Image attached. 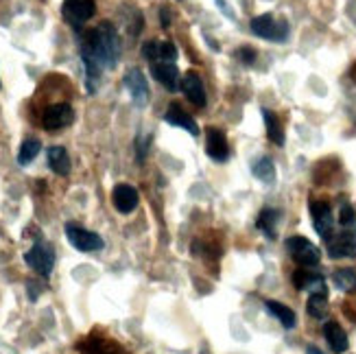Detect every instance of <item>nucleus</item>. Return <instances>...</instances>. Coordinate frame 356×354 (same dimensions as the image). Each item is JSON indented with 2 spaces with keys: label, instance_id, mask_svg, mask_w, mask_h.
<instances>
[{
  "label": "nucleus",
  "instance_id": "f257e3e1",
  "mask_svg": "<svg viewBox=\"0 0 356 354\" xmlns=\"http://www.w3.org/2000/svg\"><path fill=\"white\" fill-rule=\"evenodd\" d=\"M79 55L86 68V88L95 95L101 86L103 70H112L120 59V38L112 22H101L99 26L86 31L79 38Z\"/></svg>",
  "mask_w": 356,
  "mask_h": 354
},
{
  "label": "nucleus",
  "instance_id": "f03ea898",
  "mask_svg": "<svg viewBox=\"0 0 356 354\" xmlns=\"http://www.w3.org/2000/svg\"><path fill=\"white\" fill-rule=\"evenodd\" d=\"M252 31L262 38V40H269V42H277V44H284L289 40V22L284 18H275L273 13H262L256 15L250 22Z\"/></svg>",
  "mask_w": 356,
  "mask_h": 354
},
{
  "label": "nucleus",
  "instance_id": "7ed1b4c3",
  "mask_svg": "<svg viewBox=\"0 0 356 354\" xmlns=\"http://www.w3.org/2000/svg\"><path fill=\"white\" fill-rule=\"evenodd\" d=\"M24 263L33 269L35 273H40L42 278H49L53 273V267H55V250L51 243L46 241H35L33 248H31L26 254H24Z\"/></svg>",
  "mask_w": 356,
  "mask_h": 354
},
{
  "label": "nucleus",
  "instance_id": "20e7f679",
  "mask_svg": "<svg viewBox=\"0 0 356 354\" xmlns=\"http://www.w3.org/2000/svg\"><path fill=\"white\" fill-rule=\"evenodd\" d=\"M95 11H97L95 0H64V5H61V15H64V20L76 33H81V29L95 15Z\"/></svg>",
  "mask_w": 356,
  "mask_h": 354
},
{
  "label": "nucleus",
  "instance_id": "39448f33",
  "mask_svg": "<svg viewBox=\"0 0 356 354\" xmlns=\"http://www.w3.org/2000/svg\"><path fill=\"white\" fill-rule=\"evenodd\" d=\"M286 252L291 254V258L296 260V263L300 267H317L319 260H321V252L319 248H315V245L304 239V236H291L286 239Z\"/></svg>",
  "mask_w": 356,
  "mask_h": 354
},
{
  "label": "nucleus",
  "instance_id": "423d86ee",
  "mask_svg": "<svg viewBox=\"0 0 356 354\" xmlns=\"http://www.w3.org/2000/svg\"><path fill=\"white\" fill-rule=\"evenodd\" d=\"M66 239L70 241V245L74 250H79V252H99L103 250V239L97 234V232H92V230H86L83 225H76V223H68L66 225Z\"/></svg>",
  "mask_w": 356,
  "mask_h": 354
},
{
  "label": "nucleus",
  "instance_id": "0eeeda50",
  "mask_svg": "<svg viewBox=\"0 0 356 354\" xmlns=\"http://www.w3.org/2000/svg\"><path fill=\"white\" fill-rule=\"evenodd\" d=\"M330 258H354L356 256V230L343 227L341 232H334L328 241Z\"/></svg>",
  "mask_w": 356,
  "mask_h": 354
},
{
  "label": "nucleus",
  "instance_id": "6e6552de",
  "mask_svg": "<svg viewBox=\"0 0 356 354\" xmlns=\"http://www.w3.org/2000/svg\"><path fill=\"white\" fill-rule=\"evenodd\" d=\"M122 83H125L131 101L138 107H145L149 103V83H147V77L140 70H138V68H129L125 72V77H122Z\"/></svg>",
  "mask_w": 356,
  "mask_h": 354
},
{
  "label": "nucleus",
  "instance_id": "1a4fd4ad",
  "mask_svg": "<svg viewBox=\"0 0 356 354\" xmlns=\"http://www.w3.org/2000/svg\"><path fill=\"white\" fill-rule=\"evenodd\" d=\"M74 120V110L68 103H55L49 110L44 112V129L49 131H57V129H66L68 125H72Z\"/></svg>",
  "mask_w": 356,
  "mask_h": 354
},
{
  "label": "nucleus",
  "instance_id": "9d476101",
  "mask_svg": "<svg viewBox=\"0 0 356 354\" xmlns=\"http://www.w3.org/2000/svg\"><path fill=\"white\" fill-rule=\"evenodd\" d=\"M293 284L300 291H308V293H319V296H328V287L326 280L321 278L319 273H315L311 267H300L293 273Z\"/></svg>",
  "mask_w": 356,
  "mask_h": 354
},
{
  "label": "nucleus",
  "instance_id": "9b49d317",
  "mask_svg": "<svg viewBox=\"0 0 356 354\" xmlns=\"http://www.w3.org/2000/svg\"><path fill=\"white\" fill-rule=\"evenodd\" d=\"M151 66V74L160 86H164L168 92H177L181 86V77H179V68L173 64V61H156Z\"/></svg>",
  "mask_w": 356,
  "mask_h": 354
},
{
  "label": "nucleus",
  "instance_id": "f8f14e48",
  "mask_svg": "<svg viewBox=\"0 0 356 354\" xmlns=\"http://www.w3.org/2000/svg\"><path fill=\"white\" fill-rule=\"evenodd\" d=\"M311 217H313V225L317 230V234L328 241L334 234V217L332 210L326 202H313L311 204Z\"/></svg>",
  "mask_w": 356,
  "mask_h": 354
},
{
  "label": "nucleus",
  "instance_id": "ddd939ff",
  "mask_svg": "<svg viewBox=\"0 0 356 354\" xmlns=\"http://www.w3.org/2000/svg\"><path fill=\"white\" fill-rule=\"evenodd\" d=\"M179 90L186 95V99H188L193 105L197 107H206V88H204V81L199 79V74L195 70H188L184 77H181V86Z\"/></svg>",
  "mask_w": 356,
  "mask_h": 354
},
{
  "label": "nucleus",
  "instance_id": "4468645a",
  "mask_svg": "<svg viewBox=\"0 0 356 354\" xmlns=\"http://www.w3.org/2000/svg\"><path fill=\"white\" fill-rule=\"evenodd\" d=\"M206 153L214 162H225L229 158V145L221 129L216 127L206 129Z\"/></svg>",
  "mask_w": 356,
  "mask_h": 354
},
{
  "label": "nucleus",
  "instance_id": "2eb2a0df",
  "mask_svg": "<svg viewBox=\"0 0 356 354\" xmlns=\"http://www.w3.org/2000/svg\"><path fill=\"white\" fill-rule=\"evenodd\" d=\"M164 122H168V125H173V127H179V129H186L191 136H199L201 134L197 120L191 114H186V110L179 103L168 105V110L164 112Z\"/></svg>",
  "mask_w": 356,
  "mask_h": 354
},
{
  "label": "nucleus",
  "instance_id": "dca6fc26",
  "mask_svg": "<svg viewBox=\"0 0 356 354\" xmlns=\"http://www.w3.org/2000/svg\"><path fill=\"white\" fill-rule=\"evenodd\" d=\"M112 202L120 214H129L136 210L138 202H140V195H138V191L134 186H129V184H118L112 193Z\"/></svg>",
  "mask_w": 356,
  "mask_h": 354
},
{
  "label": "nucleus",
  "instance_id": "f3484780",
  "mask_svg": "<svg viewBox=\"0 0 356 354\" xmlns=\"http://www.w3.org/2000/svg\"><path fill=\"white\" fill-rule=\"evenodd\" d=\"M323 337H326V341H328L332 352L341 354L348 350V335L341 326L337 324V321H328V324L323 326Z\"/></svg>",
  "mask_w": 356,
  "mask_h": 354
},
{
  "label": "nucleus",
  "instance_id": "a211bd4d",
  "mask_svg": "<svg viewBox=\"0 0 356 354\" xmlns=\"http://www.w3.org/2000/svg\"><path fill=\"white\" fill-rule=\"evenodd\" d=\"M49 166H51V171L55 175L66 177L70 173V168H72L68 151L64 147H51L49 149Z\"/></svg>",
  "mask_w": 356,
  "mask_h": 354
},
{
  "label": "nucleus",
  "instance_id": "6ab92c4d",
  "mask_svg": "<svg viewBox=\"0 0 356 354\" xmlns=\"http://www.w3.org/2000/svg\"><path fill=\"white\" fill-rule=\"evenodd\" d=\"M265 309L280 321V324L284 326V328H296V324H298V319H296V313H293L289 306H284V304H280V302H275V300H267L265 302Z\"/></svg>",
  "mask_w": 356,
  "mask_h": 354
},
{
  "label": "nucleus",
  "instance_id": "aec40b11",
  "mask_svg": "<svg viewBox=\"0 0 356 354\" xmlns=\"http://www.w3.org/2000/svg\"><path fill=\"white\" fill-rule=\"evenodd\" d=\"M262 118H265V127H267V136L269 140L277 147L284 145V129L280 125V118H277L271 110H262Z\"/></svg>",
  "mask_w": 356,
  "mask_h": 354
},
{
  "label": "nucleus",
  "instance_id": "412c9836",
  "mask_svg": "<svg viewBox=\"0 0 356 354\" xmlns=\"http://www.w3.org/2000/svg\"><path fill=\"white\" fill-rule=\"evenodd\" d=\"M252 173L262 182V184H273L275 182V164L269 156H262L254 160L252 164Z\"/></svg>",
  "mask_w": 356,
  "mask_h": 354
},
{
  "label": "nucleus",
  "instance_id": "4be33fe9",
  "mask_svg": "<svg viewBox=\"0 0 356 354\" xmlns=\"http://www.w3.org/2000/svg\"><path fill=\"white\" fill-rule=\"evenodd\" d=\"M277 221H280V212L273 210V208H265L260 214H258V221L256 225L262 230V234L267 239H275V227H277Z\"/></svg>",
  "mask_w": 356,
  "mask_h": 354
},
{
  "label": "nucleus",
  "instance_id": "5701e85b",
  "mask_svg": "<svg viewBox=\"0 0 356 354\" xmlns=\"http://www.w3.org/2000/svg\"><path fill=\"white\" fill-rule=\"evenodd\" d=\"M332 282L339 291L352 293V291H356V271L354 269H337L332 273Z\"/></svg>",
  "mask_w": 356,
  "mask_h": 354
},
{
  "label": "nucleus",
  "instance_id": "b1692460",
  "mask_svg": "<svg viewBox=\"0 0 356 354\" xmlns=\"http://www.w3.org/2000/svg\"><path fill=\"white\" fill-rule=\"evenodd\" d=\"M40 151H42V143L38 140V138H26V140L22 143V147H20V153H18V164L29 166L38 158Z\"/></svg>",
  "mask_w": 356,
  "mask_h": 354
},
{
  "label": "nucleus",
  "instance_id": "393cba45",
  "mask_svg": "<svg viewBox=\"0 0 356 354\" xmlns=\"http://www.w3.org/2000/svg\"><path fill=\"white\" fill-rule=\"evenodd\" d=\"M306 311L313 319H323L328 313V296H319V293H313L308 298V304H306Z\"/></svg>",
  "mask_w": 356,
  "mask_h": 354
},
{
  "label": "nucleus",
  "instance_id": "a878e982",
  "mask_svg": "<svg viewBox=\"0 0 356 354\" xmlns=\"http://www.w3.org/2000/svg\"><path fill=\"white\" fill-rule=\"evenodd\" d=\"M134 147H136V158H138V162H145L147 160V153H149V149H151V136H145V134H140L136 138V143H134Z\"/></svg>",
  "mask_w": 356,
  "mask_h": 354
},
{
  "label": "nucleus",
  "instance_id": "bb28decb",
  "mask_svg": "<svg viewBox=\"0 0 356 354\" xmlns=\"http://www.w3.org/2000/svg\"><path fill=\"white\" fill-rule=\"evenodd\" d=\"M143 57L149 61V64H156L160 57V42L158 40H149L143 44Z\"/></svg>",
  "mask_w": 356,
  "mask_h": 354
},
{
  "label": "nucleus",
  "instance_id": "cd10ccee",
  "mask_svg": "<svg viewBox=\"0 0 356 354\" xmlns=\"http://www.w3.org/2000/svg\"><path fill=\"white\" fill-rule=\"evenodd\" d=\"M234 57L241 61V64H245V66H254V64H256L258 53L252 49V46H241V49H236V51H234Z\"/></svg>",
  "mask_w": 356,
  "mask_h": 354
},
{
  "label": "nucleus",
  "instance_id": "c85d7f7f",
  "mask_svg": "<svg viewBox=\"0 0 356 354\" xmlns=\"http://www.w3.org/2000/svg\"><path fill=\"white\" fill-rule=\"evenodd\" d=\"M339 223L341 227H356V212L350 204H343L339 210Z\"/></svg>",
  "mask_w": 356,
  "mask_h": 354
},
{
  "label": "nucleus",
  "instance_id": "c756f323",
  "mask_svg": "<svg viewBox=\"0 0 356 354\" xmlns=\"http://www.w3.org/2000/svg\"><path fill=\"white\" fill-rule=\"evenodd\" d=\"M158 61H177V46L173 44V42H160V57H158Z\"/></svg>",
  "mask_w": 356,
  "mask_h": 354
},
{
  "label": "nucleus",
  "instance_id": "7c9ffc66",
  "mask_svg": "<svg viewBox=\"0 0 356 354\" xmlns=\"http://www.w3.org/2000/svg\"><path fill=\"white\" fill-rule=\"evenodd\" d=\"M26 291H29V300H31V302H38V296H40V291H42V284L38 287V280H29V282H26Z\"/></svg>",
  "mask_w": 356,
  "mask_h": 354
},
{
  "label": "nucleus",
  "instance_id": "2f4dec72",
  "mask_svg": "<svg viewBox=\"0 0 356 354\" xmlns=\"http://www.w3.org/2000/svg\"><path fill=\"white\" fill-rule=\"evenodd\" d=\"M160 24H162V29H168V26H171V11H168L166 7H162L160 9Z\"/></svg>",
  "mask_w": 356,
  "mask_h": 354
},
{
  "label": "nucleus",
  "instance_id": "473e14b6",
  "mask_svg": "<svg viewBox=\"0 0 356 354\" xmlns=\"http://www.w3.org/2000/svg\"><path fill=\"white\" fill-rule=\"evenodd\" d=\"M214 3H216V7H219L225 15H227V18L232 20V18H234V11H232L229 7H227V0H214Z\"/></svg>",
  "mask_w": 356,
  "mask_h": 354
},
{
  "label": "nucleus",
  "instance_id": "72a5a7b5",
  "mask_svg": "<svg viewBox=\"0 0 356 354\" xmlns=\"http://www.w3.org/2000/svg\"><path fill=\"white\" fill-rule=\"evenodd\" d=\"M306 354H323V352H321L319 348H315V346H311V348H308V350H306Z\"/></svg>",
  "mask_w": 356,
  "mask_h": 354
}]
</instances>
